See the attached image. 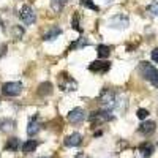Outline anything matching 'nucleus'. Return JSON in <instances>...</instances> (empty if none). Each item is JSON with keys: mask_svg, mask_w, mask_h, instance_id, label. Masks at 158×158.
<instances>
[{"mask_svg": "<svg viewBox=\"0 0 158 158\" xmlns=\"http://www.w3.org/2000/svg\"><path fill=\"white\" fill-rule=\"evenodd\" d=\"M100 104L104 111H112L117 106V98L114 95V92L111 90H103L100 97Z\"/></svg>", "mask_w": 158, "mask_h": 158, "instance_id": "1", "label": "nucleus"}, {"mask_svg": "<svg viewBox=\"0 0 158 158\" xmlns=\"http://www.w3.org/2000/svg\"><path fill=\"white\" fill-rule=\"evenodd\" d=\"M89 120L94 125H101L104 122L112 120V115L109 114V111H97V112H92L89 115Z\"/></svg>", "mask_w": 158, "mask_h": 158, "instance_id": "2", "label": "nucleus"}, {"mask_svg": "<svg viewBox=\"0 0 158 158\" xmlns=\"http://www.w3.org/2000/svg\"><path fill=\"white\" fill-rule=\"evenodd\" d=\"M21 92H22L21 82H5L2 85V94L6 97H18Z\"/></svg>", "mask_w": 158, "mask_h": 158, "instance_id": "3", "label": "nucleus"}, {"mask_svg": "<svg viewBox=\"0 0 158 158\" xmlns=\"http://www.w3.org/2000/svg\"><path fill=\"white\" fill-rule=\"evenodd\" d=\"M60 89L62 90H76L77 89V82L74 81V79L70 76V74H67V73H62L60 74Z\"/></svg>", "mask_w": 158, "mask_h": 158, "instance_id": "4", "label": "nucleus"}, {"mask_svg": "<svg viewBox=\"0 0 158 158\" xmlns=\"http://www.w3.org/2000/svg\"><path fill=\"white\" fill-rule=\"evenodd\" d=\"M19 16H21V21L25 24V25H32L35 21H36V16H35V13H33V10L30 8V6H22V10H21V13H19Z\"/></svg>", "mask_w": 158, "mask_h": 158, "instance_id": "5", "label": "nucleus"}, {"mask_svg": "<svg viewBox=\"0 0 158 158\" xmlns=\"http://www.w3.org/2000/svg\"><path fill=\"white\" fill-rule=\"evenodd\" d=\"M84 118H85V111L82 108H76V109L70 111V114H68V122L70 123H74V125L82 123Z\"/></svg>", "mask_w": 158, "mask_h": 158, "instance_id": "6", "label": "nucleus"}, {"mask_svg": "<svg viewBox=\"0 0 158 158\" xmlns=\"http://www.w3.org/2000/svg\"><path fill=\"white\" fill-rule=\"evenodd\" d=\"M128 25V18L125 15H117L109 19V27L112 29H125Z\"/></svg>", "mask_w": 158, "mask_h": 158, "instance_id": "7", "label": "nucleus"}, {"mask_svg": "<svg viewBox=\"0 0 158 158\" xmlns=\"http://www.w3.org/2000/svg\"><path fill=\"white\" fill-rule=\"evenodd\" d=\"M109 62L106 60H97V62H92L89 65V70L90 71H94V73H104V71H108L109 70Z\"/></svg>", "mask_w": 158, "mask_h": 158, "instance_id": "8", "label": "nucleus"}, {"mask_svg": "<svg viewBox=\"0 0 158 158\" xmlns=\"http://www.w3.org/2000/svg\"><path fill=\"white\" fill-rule=\"evenodd\" d=\"M139 71H141V76H142L144 79L150 81L152 76H153V74H155V71H156V68H153L149 62H142V63L139 65Z\"/></svg>", "mask_w": 158, "mask_h": 158, "instance_id": "9", "label": "nucleus"}, {"mask_svg": "<svg viewBox=\"0 0 158 158\" xmlns=\"http://www.w3.org/2000/svg\"><path fill=\"white\" fill-rule=\"evenodd\" d=\"M40 131V115H33L30 120H29V125H27V135L29 136H35Z\"/></svg>", "mask_w": 158, "mask_h": 158, "instance_id": "10", "label": "nucleus"}, {"mask_svg": "<svg viewBox=\"0 0 158 158\" xmlns=\"http://www.w3.org/2000/svg\"><path fill=\"white\" fill-rule=\"evenodd\" d=\"M81 142H82V136L79 133H73L68 138H65V146L67 147H77Z\"/></svg>", "mask_w": 158, "mask_h": 158, "instance_id": "11", "label": "nucleus"}, {"mask_svg": "<svg viewBox=\"0 0 158 158\" xmlns=\"http://www.w3.org/2000/svg\"><path fill=\"white\" fill-rule=\"evenodd\" d=\"M155 128H156L155 122L147 120V122L141 123V127H139V133H141V135H146V136H149V135H152L153 131H155Z\"/></svg>", "mask_w": 158, "mask_h": 158, "instance_id": "12", "label": "nucleus"}, {"mask_svg": "<svg viewBox=\"0 0 158 158\" xmlns=\"http://www.w3.org/2000/svg\"><path fill=\"white\" fill-rule=\"evenodd\" d=\"M36 147H38V141L30 139V141H27V142H24V144H22V152H24L25 155H27V153L35 152V150H36Z\"/></svg>", "mask_w": 158, "mask_h": 158, "instance_id": "13", "label": "nucleus"}, {"mask_svg": "<svg viewBox=\"0 0 158 158\" xmlns=\"http://www.w3.org/2000/svg\"><path fill=\"white\" fill-rule=\"evenodd\" d=\"M139 152H141V155L144 158H147V156H150L153 153V146H152V144H149V142H144V144H141V146H139Z\"/></svg>", "mask_w": 158, "mask_h": 158, "instance_id": "14", "label": "nucleus"}, {"mask_svg": "<svg viewBox=\"0 0 158 158\" xmlns=\"http://www.w3.org/2000/svg\"><path fill=\"white\" fill-rule=\"evenodd\" d=\"M62 33V29L60 27H52V29H49V32L48 33H44V36H43V40L44 41H49V40H54V38H57L59 35Z\"/></svg>", "mask_w": 158, "mask_h": 158, "instance_id": "15", "label": "nucleus"}, {"mask_svg": "<svg viewBox=\"0 0 158 158\" xmlns=\"http://www.w3.org/2000/svg\"><path fill=\"white\" fill-rule=\"evenodd\" d=\"M97 54H98L100 59H108L109 54H111V49H109V46H106V44H98V46H97Z\"/></svg>", "mask_w": 158, "mask_h": 158, "instance_id": "16", "label": "nucleus"}, {"mask_svg": "<svg viewBox=\"0 0 158 158\" xmlns=\"http://www.w3.org/2000/svg\"><path fill=\"white\" fill-rule=\"evenodd\" d=\"M15 120H11V118H2L0 120V130L2 131H11L13 128H15Z\"/></svg>", "mask_w": 158, "mask_h": 158, "instance_id": "17", "label": "nucleus"}, {"mask_svg": "<svg viewBox=\"0 0 158 158\" xmlns=\"http://www.w3.org/2000/svg\"><path fill=\"white\" fill-rule=\"evenodd\" d=\"M18 147H19V139H18V138H10L8 142H6V150L15 152Z\"/></svg>", "mask_w": 158, "mask_h": 158, "instance_id": "18", "label": "nucleus"}, {"mask_svg": "<svg viewBox=\"0 0 158 158\" xmlns=\"http://www.w3.org/2000/svg\"><path fill=\"white\" fill-rule=\"evenodd\" d=\"M87 44H89V41H87L85 38H79L77 41H74V43L70 46V49H71V51L76 49V48H77V49H81V48H84V46H87Z\"/></svg>", "mask_w": 158, "mask_h": 158, "instance_id": "19", "label": "nucleus"}, {"mask_svg": "<svg viewBox=\"0 0 158 158\" xmlns=\"http://www.w3.org/2000/svg\"><path fill=\"white\" fill-rule=\"evenodd\" d=\"M65 2H67V0H51V6L54 11H60L62 6L65 5Z\"/></svg>", "mask_w": 158, "mask_h": 158, "instance_id": "20", "label": "nucleus"}, {"mask_svg": "<svg viewBox=\"0 0 158 158\" xmlns=\"http://www.w3.org/2000/svg\"><path fill=\"white\" fill-rule=\"evenodd\" d=\"M73 29H74V30H77L79 33L82 32L81 25H79V18H77V15H74V16H73Z\"/></svg>", "mask_w": 158, "mask_h": 158, "instance_id": "21", "label": "nucleus"}, {"mask_svg": "<svg viewBox=\"0 0 158 158\" xmlns=\"http://www.w3.org/2000/svg\"><path fill=\"white\" fill-rule=\"evenodd\" d=\"M82 5L87 6V8H92L94 11H98V6H97L94 2H90V0H82Z\"/></svg>", "mask_w": 158, "mask_h": 158, "instance_id": "22", "label": "nucleus"}, {"mask_svg": "<svg viewBox=\"0 0 158 158\" xmlns=\"http://www.w3.org/2000/svg\"><path fill=\"white\" fill-rule=\"evenodd\" d=\"M141 120H144V118H147L149 117V111L147 109H138V114H136Z\"/></svg>", "mask_w": 158, "mask_h": 158, "instance_id": "23", "label": "nucleus"}, {"mask_svg": "<svg viewBox=\"0 0 158 158\" xmlns=\"http://www.w3.org/2000/svg\"><path fill=\"white\" fill-rule=\"evenodd\" d=\"M149 11L152 13V15H155V16H158V2H155V3H152V5L149 6Z\"/></svg>", "mask_w": 158, "mask_h": 158, "instance_id": "24", "label": "nucleus"}, {"mask_svg": "<svg viewBox=\"0 0 158 158\" xmlns=\"http://www.w3.org/2000/svg\"><path fill=\"white\" fill-rule=\"evenodd\" d=\"M150 82L155 85V87H158V70L155 71V74L152 76V79H150Z\"/></svg>", "mask_w": 158, "mask_h": 158, "instance_id": "25", "label": "nucleus"}, {"mask_svg": "<svg viewBox=\"0 0 158 158\" xmlns=\"http://www.w3.org/2000/svg\"><path fill=\"white\" fill-rule=\"evenodd\" d=\"M152 60H153L155 63H158V48H155V49L152 51Z\"/></svg>", "mask_w": 158, "mask_h": 158, "instance_id": "26", "label": "nucleus"}, {"mask_svg": "<svg viewBox=\"0 0 158 158\" xmlns=\"http://www.w3.org/2000/svg\"><path fill=\"white\" fill-rule=\"evenodd\" d=\"M74 158H92V156H90V155H85V153H82V152H81V153H77Z\"/></svg>", "mask_w": 158, "mask_h": 158, "instance_id": "27", "label": "nucleus"}, {"mask_svg": "<svg viewBox=\"0 0 158 158\" xmlns=\"http://www.w3.org/2000/svg\"><path fill=\"white\" fill-rule=\"evenodd\" d=\"M40 158H49V156H40Z\"/></svg>", "mask_w": 158, "mask_h": 158, "instance_id": "28", "label": "nucleus"}]
</instances>
